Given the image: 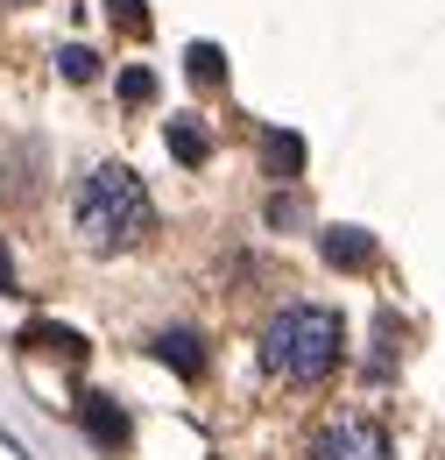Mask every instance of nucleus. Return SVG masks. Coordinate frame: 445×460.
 <instances>
[{"instance_id":"1","label":"nucleus","mask_w":445,"mask_h":460,"mask_svg":"<svg viewBox=\"0 0 445 460\" xmlns=\"http://www.w3.org/2000/svg\"><path fill=\"white\" fill-rule=\"evenodd\" d=\"M149 227H156L149 184L127 171V164H100V171L71 191V234H78V248H92V255H127V248L149 241Z\"/></svg>"},{"instance_id":"2","label":"nucleus","mask_w":445,"mask_h":460,"mask_svg":"<svg viewBox=\"0 0 445 460\" xmlns=\"http://www.w3.org/2000/svg\"><path fill=\"white\" fill-rule=\"evenodd\" d=\"M339 354H346V326H339L333 305H290L262 333V361L283 383H326L339 368Z\"/></svg>"},{"instance_id":"3","label":"nucleus","mask_w":445,"mask_h":460,"mask_svg":"<svg viewBox=\"0 0 445 460\" xmlns=\"http://www.w3.org/2000/svg\"><path fill=\"white\" fill-rule=\"evenodd\" d=\"M311 460H389V432L368 411H339L311 432Z\"/></svg>"},{"instance_id":"4","label":"nucleus","mask_w":445,"mask_h":460,"mask_svg":"<svg viewBox=\"0 0 445 460\" xmlns=\"http://www.w3.org/2000/svg\"><path fill=\"white\" fill-rule=\"evenodd\" d=\"M326 255H333L339 270H368V262H375V241H368L361 227H333L326 234Z\"/></svg>"},{"instance_id":"5","label":"nucleus","mask_w":445,"mask_h":460,"mask_svg":"<svg viewBox=\"0 0 445 460\" xmlns=\"http://www.w3.org/2000/svg\"><path fill=\"white\" fill-rule=\"evenodd\" d=\"M85 432H92L100 447H120V439H127V418H120L107 397H85Z\"/></svg>"},{"instance_id":"6","label":"nucleus","mask_w":445,"mask_h":460,"mask_svg":"<svg viewBox=\"0 0 445 460\" xmlns=\"http://www.w3.org/2000/svg\"><path fill=\"white\" fill-rule=\"evenodd\" d=\"M170 149H177L184 164H205V149H213V142H205V128H198V120H170Z\"/></svg>"},{"instance_id":"7","label":"nucleus","mask_w":445,"mask_h":460,"mask_svg":"<svg viewBox=\"0 0 445 460\" xmlns=\"http://www.w3.org/2000/svg\"><path fill=\"white\" fill-rule=\"evenodd\" d=\"M156 354H163V361H177L184 376H198V368H205V354L191 347V333H163V341H156Z\"/></svg>"},{"instance_id":"8","label":"nucleus","mask_w":445,"mask_h":460,"mask_svg":"<svg viewBox=\"0 0 445 460\" xmlns=\"http://www.w3.org/2000/svg\"><path fill=\"white\" fill-rule=\"evenodd\" d=\"M191 78H198V85H220L226 78V58L213 50V43H191Z\"/></svg>"},{"instance_id":"9","label":"nucleus","mask_w":445,"mask_h":460,"mask_svg":"<svg viewBox=\"0 0 445 460\" xmlns=\"http://www.w3.org/2000/svg\"><path fill=\"white\" fill-rule=\"evenodd\" d=\"M269 156H276L283 177H297V164H304V142H297V135H276V142H269Z\"/></svg>"},{"instance_id":"10","label":"nucleus","mask_w":445,"mask_h":460,"mask_svg":"<svg viewBox=\"0 0 445 460\" xmlns=\"http://www.w3.org/2000/svg\"><path fill=\"white\" fill-rule=\"evenodd\" d=\"M113 14H120V29H135V36L149 29V14H142V0H113Z\"/></svg>"},{"instance_id":"11","label":"nucleus","mask_w":445,"mask_h":460,"mask_svg":"<svg viewBox=\"0 0 445 460\" xmlns=\"http://www.w3.org/2000/svg\"><path fill=\"white\" fill-rule=\"evenodd\" d=\"M120 93H127V100H149V93H156V78H149V71H127V78H120Z\"/></svg>"},{"instance_id":"12","label":"nucleus","mask_w":445,"mask_h":460,"mask_svg":"<svg viewBox=\"0 0 445 460\" xmlns=\"http://www.w3.org/2000/svg\"><path fill=\"white\" fill-rule=\"evenodd\" d=\"M64 71L71 78H92V50H64Z\"/></svg>"}]
</instances>
